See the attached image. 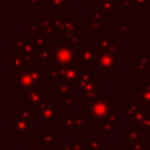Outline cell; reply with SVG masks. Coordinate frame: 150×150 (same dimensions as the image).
<instances>
[{
	"instance_id": "44dd1931",
	"label": "cell",
	"mask_w": 150,
	"mask_h": 150,
	"mask_svg": "<svg viewBox=\"0 0 150 150\" xmlns=\"http://www.w3.org/2000/svg\"><path fill=\"white\" fill-rule=\"evenodd\" d=\"M81 33H82V27L81 26H76L75 32L70 36L66 38V42L64 43L68 45L69 47L74 48V49L81 47Z\"/></svg>"
},
{
	"instance_id": "60d3db41",
	"label": "cell",
	"mask_w": 150,
	"mask_h": 150,
	"mask_svg": "<svg viewBox=\"0 0 150 150\" xmlns=\"http://www.w3.org/2000/svg\"><path fill=\"white\" fill-rule=\"evenodd\" d=\"M27 26H28V35L27 36H32L40 32V27H39V23L36 20H29L27 22Z\"/></svg>"
},
{
	"instance_id": "8d00e7d4",
	"label": "cell",
	"mask_w": 150,
	"mask_h": 150,
	"mask_svg": "<svg viewBox=\"0 0 150 150\" xmlns=\"http://www.w3.org/2000/svg\"><path fill=\"white\" fill-rule=\"evenodd\" d=\"M131 11H145V7L150 5V0H130Z\"/></svg>"
},
{
	"instance_id": "681fc988",
	"label": "cell",
	"mask_w": 150,
	"mask_h": 150,
	"mask_svg": "<svg viewBox=\"0 0 150 150\" xmlns=\"http://www.w3.org/2000/svg\"><path fill=\"white\" fill-rule=\"evenodd\" d=\"M144 25H145L146 27H149V28H150V16H148V18L145 19V21H144Z\"/></svg>"
},
{
	"instance_id": "7402d4cb",
	"label": "cell",
	"mask_w": 150,
	"mask_h": 150,
	"mask_svg": "<svg viewBox=\"0 0 150 150\" xmlns=\"http://www.w3.org/2000/svg\"><path fill=\"white\" fill-rule=\"evenodd\" d=\"M35 59L39 64H48L53 59V52L49 48H39L35 54Z\"/></svg>"
},
{
	"instance_id": "d4e9b609",
	"label": "cell",
	"mask_w": 150,
	"mask_h": 150,
	"mask_svg": "<svg viewBox=\"0 0 150 150\" xmlns=\"http://www.w3.org/2000/svg\"><path fill=\"white\" fill-rule=\"evenodd\" d=\"M103 95V86L102 84H97L95 89H93L91 91H88V93H81V100L82 101H90V100H94L98 96Z\"/></svg>"
},
{
	"instance_id": "b9f144b4",
	"label": "cell",
	"mask_w": 150,
	"mask_h": 150,
	"mask_svg": "<svg viewBox=\"0 0 150 150\" xmlns=\"http://www.w3.org/2000/svg\"><path fill=\"white\" fill-rule=\"evenodd\" d=\"M104 52L118 59V54H120V42L114 41V42H112V43H111V45H110V46H109Z\"/></svg>"
},
{
	"instance_id": "30bf717a",
	"label": "cell",
	"mask_w": 150,
	"mask_h": 150,
	"mask_svg": "<svg viewBox=\"0 0 150 150\" xmlns=\"http://www.w3.org/2000/svg\"><path fill=\"white\" fill-rule=\"evenodd\" d=\"M122 4V0H101L97 5V11L102 15L110 16L114 14L115 11L120 9V6Z\"/></svg>"
},
{
	"instance_id": "d6a6232c",
	"label": "cell",
	"mask_w": 150,
	"mask_h": 150,
	"mask_svg": "<svg viewBox=\"0 0 150 150\" xmlns=\"http://www.w3.org/2000/svg\"><path fill=\"white\" fill-rule=\"evenodd\" d=\"M114 36H97L96 39V43H97V48L105 50L112 42H114Z\"/></svg>"
},
{
	"instance_id": "cb8c5ba5",
	"label": "cell",
	"mask_w": 150,
	"mask_h": 150,
	"mask_svg": "<svg viewBox=\"0 0 150 150\" xmlns=\"http://www.w3.org/2000/svg\"><path fill=\"white\" fill-rule=\"evenodd\" d=\"M75 29H76V25H75V22L73 21V19L70 18V19H68L64 23H63V26H62V28L60 29V35L62 36V38H68V36H70L74 32H75Z\"/></svg>"
},
{
	"instance_id": "f5cc1de1",
	"label": "cell",
	"mask_w": 150,
	"mask_h": 150,
	"mask_svg": "<svg viewBox=\"0 0 150 150\" xmlns=\"http://www.w3.org/2000/svg\"><path fill=\"white\" fill-rule=\"evenodd\" d=\"M47 1H48V4H49V1H50V0H47Z\"/></svg>"
},
{
	"instance_id": "484cf974",
	"label": "cell",
	"mask_w": 150,
	"mask_h": 150,
	"mask_svg": "<svg viewBox=\"0 0 150 150\" xmlns=\"http://www.w3.org/2000/svg\"><path fill=\"white\" fill-rule=\"evenodd\" d=\"M60 104L66 109V111H70L73 107L76 105V96L75 95H64L60 96Z\"/></svg>"
},
{
	"instance_id": "e575fe53",
	"label": "cell",
	"mask_w": 150,
	"mask_h": 150,
	"mask_svg": "<svg viewBox=\"0 0 150 150\" xmlns=\"http://www.w3.org/2000/svg\"><path fill=\"white\" fill-rule=\"evenodd\" d=\"M46 80H60V73L56 67L53 68H42Z\"/></svg>"
},
{
	"instance_id": "7a4b0ae2",
	"label": "cell",
	"mask_w": 150,
	"mask_h": 150,
	"mask_svg": "<svg viewBox=\"0 0 150 150\" xmlns=\"http://www.w3.org/2000/svg\"><path fill=\"white\" fill-rule=\"evenodd\" d=\"M53 59L55 60V67H64L75 63L76 53L74 48L63 42L53 52Z\"/></svg>"
},
{
	"instance_id": "f907efd6",
	"label": "cell",
	"mask_w": 150,
	"mask_h": 150,
	"mask_svg": "<svg viewBox=\"0 0 150 150\" xmlns=\"http://www.w3.org/2000/svg\"><path fill=\"white\" fill-rule=\"evenodd\" d=\"M144 13H145V16H146V18H148V16H150V7H149L148 9H145V11H144Z\"/></svg>"
},
{
	"instance_id": "7c38bea8",
	"label": "cell",
	"mask_w": 150,
	"mask_h": 150,
	"mask_svg": "<svg viewBox=\"0 0 150 150\" xmlns=\"http://www.w3.org/2000/svg\"><path fill=\"white\" fill-rule=\"evenodd\" d=\"M45 91L36 89V90H29V91H23V100L29 102V105L33 110H36L39 104L43 101Z\"/></svg>"
},
{
	"instance_id": "1f68e13d",
	"label": "cell",
	"mask_w": 150,
	"mask_h": 150,
	"mask_svg": "<svg viewBox=\"0 0 150 150\" xmlns=\"http://www.w3.org/2000/svg\"><path fill=\"white\" fill-rule=\"evenodd\" d=\"M130 35V22L128 20L118 21V36L125 38Z\"/></svg>"
},
{
	"instance_id": "4dcf8cb0",
	"label": "cell",
	"mask_w": 150,
	"mask_h": 150,
	"mask_svg": "<svg viewBox=\"0 0 150 150\" xmlns=\"http://www.w3.org/2000/svg\"><path fill=\"white\" fill-rule=\"evenodd\" d=\"M71 4V0H50L49 4H48V7L50 11H54V9H66V6L70 5Z\"/></svg>"
},
{
	"instance_id": "74e56055",
	"label": "cell",
	"mask_w": 150,
	"mask_h": 150,
	"mask_svg": "<svg viewBox=\"0 0 150 150\" xmlns=\"http://www.w3.org/2000/svg\"><path fill=\"white\" fill-rule=\"evenodd\" d=\"M86 29L88 32H102L103 26H102V22H97L94 20H87L86 21Z\"/></svg>"
},
{
	"instance_id": "816d5d0a",
	"label": "cell",
	"mask_w": 150,
	"mask_h": 150,
	"mask_svg": "<svg viewBox=\"0 0 150 150\" xmlns=\"http://www.w3.org/2000/svg\"><path fill=\"white\" fill-rule=\"evenodd\" d=\"M90 1H91V4H93V5H96V6H97V5H98V2H100L101 0H90Z\"/></svg>"
},
{
	"instance_id": "ffe728a7",
	"label": "cell",
	"mask_w": 150,
	"mask_h": 150,
	"mask_svg": "<svg viewBox=\"0 0 150 150\" xmlns=\"http://www.w3.org/2000/svg\"><path fill=\"white\" fill-rule=\"evenodd\" d=\"M30 39V41L36 46V48H49L50 46V39L49 36L45 35L43 33L39 32L32 36H28Z\"/></svg>"
},
{
	"instance_id": "f1b7e54d",
	"label": "cell",
	"mask_w": 150,
	"mask_h": 150,
	"mask_svg": "<svg viewBox=\"0 0 150 150\" xmlns=\"http://www.w3.org/2000/svg\"><path fill=\"white\" fill-rule=\"evenodd\" d=\"M114 127L107 121V120H103V121H100L96 123V131L98 134H110L114 131Z\"/></svg>"
},
{
	"instance_id": "db71d44e",
	"label": "cell",
	"mask_w": 150,
	"mask_h": 150,
	"mask_svg": "<svg viewBox=\"0 0 150 150\" xmlns=\"http://www.w3.org/2000/svg\"><path fill=\"white\" fill-rule=\"evenodd\" d=\"M88 150H89V149H88Z\"/></svg>"
},
{
	"instance_id": "f546056e",
	"label": "cell",
	"mask_w": 150,
	"mask_h": 150,
	"mask_svg": "<svg viewBox=\"0 0 150 150\" xmlns=\"http://www.w3.org/2000/svg\"><path fill=\"white\" fill-rule=\"evenodd\" d=\"M70 90H71V86H69L64 82H60L59 84H55V87H54V93H55V95H59V96L69 95Z\"/></svg>"
},
{
	"instance_id": "ee69618b",
	"label": "cell",
	"mask_w": 150,
	"mask_h": 150,
	"mask_svg": "<svg viewBox=\"0 0 150 150\" xmlns=\"http://www.w3.org/2000/svg\"><path fill=\"white\" fill-rule=\"evenodd\" d=\"M98 84V82H97V80L96 79H94V77H91L89 81H88V83L84 86V88L81 90V93H88V91H91L93 89H95L96 88V86Z\"/></svg>"
},
{
	"instance_id": "ac0fdd59",
	"label": "cell",
	"mask_w": 150,
	"mask_h": 150,
	"mask_svg": "<svg viewBox=\"0 0 150 150\" xmlns=\"http://www.w3.org/2000/svg\"><path fill=\"white\" fill-rule=\"evenodd\" d=\"M60 124L61 127L66 130V132H77L80 134L82 131V129H80L74 120V116H64L60 118Z\"/></svg>"
},
{
	"instance_id": "ab89813d",
	"label": "cell",
	"mask_w": 150,
	"mask_h": 150,
	"mask_svg": "<svg viewBox=\"0 0 150 150\" xmlns=\"http://www.w3.org/2000/svg\"><path fill=\"white\" fill-rule=\"evenodd\" d=\"M74 120H75L76 125H77L80 129H82V128L86 127V124H87V117L83 116V115H82V111H80V110H77V111L75 112Z\"/></svg>"
},
{
	"instance_id": "d590c367",
	"label": "cell",
	"mask_w": 150,
	"mask_h": 150,
	"mask_svg": "<svg viewBox=\"0 0 150 150\" xmlns=\"http://www.w3.org/2000/svg\"><path fill=\"white\" fill-rule=\"evenodd\" d=\"M70 150H88L86 143H82V139L80 137H71L69 143Z\"/></svg>"
},
{
	"instance_id": "83f0119b",
	"label": "cell",
	"mask_w": 150,
	"mask_h": 150,
	"mask_svg": "<svg viewBox=\"0 0 150 150\" xmlns=\"http://www.w3.org/2000/svg\"><path fill=\"white\" fill-rule=\"evenodd\" d=\"M135 128H137V129H139V130H142L143 132H150V111H145V114H144V117L138 122V123H136L135 124Z\"/></svg>"
},
{
	"instance_id": "11a10c76",
	"label": "cell",
	"mask_w": 150,
	"mask_h": 150,
	"mask_svg": "<svg viewBox=\"0 0 150 150\" xmlns=\"http://www.w3.org/2000/svg\"><path fill=\"white\" fill-rule=\"evenodd\" d=\"M149 134H150V132H149Z\"/></svg>"
},
{
	"instance_id": "4316f807",
	"label": "cell",
	"mask_w": 150,
	"mask_h": 150,
	"mask_svg": "<svg viewBox=\"0 0 150 150\" xmlns=\"http://www.w3.org/2000/svg\"><path fill=\"white\" fill-rule=\"evenodd\" d=\"M84 143L89 150H103V139L101 137H87Z\"/></svg>"
},
{
	"instance_id": "5b68a950",
	"label": "cell",
	"mask_w": 150,
	"mask_h": 150,
	"mask_svg": "<svg viewBox=\"0 0 150 150\" xmlns=\"http://www.w3.org/2000/svg\"><path fill=\"white\" fill-rule=\"evenodd\" d=\"M117 57L105 53L104 50L101 52L100 57L96 63V71L97 74H112L118 68Z\"/></svg>"
},
{
	"instance_id": "5bb4252c",
	"label": "cell",
	"mask_w": 150,
	"mask_h": 150,
	"mask_svg": "<svg viewBox=\"0 0 150 150\" xmlns=\"http://www.w3.org/2000/svg\"><path fill=\"white\" fill-rule=\"evenodd\" d=\"M135 62V74H145L149 64H150V52H142L137 57L134 59Z\"/></svg>"
},
{
	"instance_id": "6da1fadb",
	"label": "cell",
	"mask_w": 150,
	"mask_h": 150,
	"mask_svg": "<svg viewBox=\"0 0 150 150\" xmlns=\"http://www.w3.org/2000/svg\"><path fill=\"white\" fill-rule=\"evenodd\" d=\"M86 117H89L93 122H100L108 117L114 107V101L108 95H101L94 100L87 101Z\"/></svg>"
},
{
	"instance_id": "3957f363",
	"label": "cell",
	"mask_w": 150,
	"mask_h": 150,
	"mask_svg": "<svg viewBox=\"0 0 150 150\" xmlns=\"http://www.w3.org/2000/svg\"><path fill=\"white\" fill-rule=\"evenodd\" d=\"M102 49L97 47H79L75 49L76 59L75 63L82 64V66H91L97 63V60L100 57Z\"/></svg>"
},
{
	"instance_id": "f6af8a7d",
	"label": "cell",
	"mask_w": 150,
	"mask_h": 150,
	"mask_svg": "<svg viewBox=\"0 0 150 150\" xmlns=\"http://www.w3.org/2000/svg\"><path fill=\"white\" fill-rule=\"evenodd\" d=\"M19 114L23 118H27V120L32 118V111L28 108H26V107H19Z\"/></svg>"
},
{
	"instance_id": "7bdbcfd3",
	"label": "cell",
	"mask_w": 150,
	"mask_h": 150,
	"mask_svg": "<svg viewBox=\"0 0 150 150\" xmlns=\"http://www.w3.org/2000/svg\"><path fill=\"white\" fill-rule=\"evenodd\" d=\"M40 139L46 142V146L54 148V136L49 131H46L45 134H40Z\"/></svg>"
},
{
	"instance_id": "277c9868",
	"label": "cell",
	"mask_w": 150,
	"mask_h": 150,
	"mask_svg": "<svg viewBox=\"0 0 150 150\" xmlns=\"http://www.w3.org/2000/svg\"><path fill=\"white\" fill-rule=\"evenodd\" d=\"M36 110L40 111L39 120L41 122H49V121L60 122V118H61L60 107L55 105V102L53 100H50V101H42L39 104Z\"/></svg>"
},
{
	"instance_id": "603a6c76",
	"label": "cell",
	"mask_w": 150,
	"mask_h": 150,
	"mask_svg": "<svg viewBox=\"0 0 150 150\" xmlns=\"http://www.w3.org/2000/svg\"><path fill=\"white\" fill-rule=\"evenodd\" d=\"M71 16L70 15H49L48 16V20L50 21V23L53 25V27L55 28L56 32H60V29L62 28L63 23L70 19Z\"/></svg>"
},
{
	"instance_id": "9a60e30c",
	"label": "cell",
	"mask_w": 150,
	"mask_h": 150,
	"mask_svg": "<svg viewBox=\"0 0 150 150\" xmlns=\"http://www.w3.org/2000/svg\"><path fill=\"white\" fill-rule=\"evenodd\" d=\"M123 104H124V114L129 117V120L134 118L139 111L145 110V107L139 105L134 100H124L123 101Z\"/></svg>"
},
{
	"instance_id": "ba28073f",
	"label": "cell",
	"mask_w": 150,
	"mask_h": 150,
	"mask_svg": "<svg viewBox=\"0 0 150 150\" xmlns=\"http://www.w3.org/2000/svg\"><path fill=\"white\" fill-rule=\"evenodd\" d=\"M123 142L125 144H130L134 142H141L145 144V132L137 128H123Z\"/></svg>"
},
{
	"instance_id": "836d02e7",
	"label": "cell",
	"mask_w": 150,
	"mask_h": 150,
	"mask_svg": "<svg viewBox=\"0 0 150 150\" xmlns=\"http://www.w3.org/2000/svg\"><path fill=\"white\" fill-rule=\"evenodd\" d=\"M22 4L27 6L29 11H38L41 5H48L47 0H22Z\"/></svg>"
},
{
	"instance_id": "d6986e66",
	"label": "cell",
	"mask_w": 150,
	"mask_h": 150,
	"mask_svg": "<svg viewBox=\"0 0 150 150\" xmlns=\"http://www.w3.org/2000/svg\"><path fill=\"white\" fill-rule=\"evenodd\" d=\"M28 71H29V75L32 76V79L34 80V82L40 86V84H43L45 83V75H43V70L42 68H40V64L34 62L32 64V68H28Z\"/></svg>"
},
{
	"instance_id": "8992f818",
	"label": "cell",
	"mask_w": 150,
	"mask_h": 150,
	"mask_svg": "<svg viewBox=\"0 0 150 150\" xmlns=\"http://www.w3.org/2000/svg\"><path fill=\"white\" fill-rule=\"evenodd\" d=\"M55 67V66H54ZM60 73V81L64 82L69 86L76 84L79 76H80V68L76 63L64 66V67H56Z\"/></svg>"
},
{
	"instance_id": "9c48e42d",
	"label": "cell",
	"mask_w": 150,
	"mask_h": 150,
	"mask_svg": "<svg viewBox=\"0 0 150 150\" xmlns=\"http://www.w3.org/2000/svg\"><path fill=\"white\" fill-rule=\"evenodd\" d=\"M18 87L22 89L23 91H29V90H36L39 89V86L34 82L32 76L29 75L28 69L21 71L18 74Z\"/></svg>"
},
{
	"instance_id": "2e32d148",
	"label": "cell",
	"mask_w": 150,
	"mask_h": 150,
	"mask_svg": "<svg viewBox=\"0 0 150 150\" xmlns=\"http://www.w3.org/2000/svg\"><path fill=\"white\" fill-rule=\"evenodd\" d=\"M28 64H26V62L22 60L21 54L18 52H13L12 53V73L14 75H18L19 73L28 69Z\"/></svg>"
},
{
	"instance_id": "8fae6325",
	"label": "cell",
	"mask_w": 150,
	"mask_h": 150,
	"mask_svg": "<svg viewBox=\"0 0 150 150\" xmlns=\"http://www.w3.org/2000/svg\"><path fill=\"white\" fill-rule=\"evenodd\" d=\"M134 101L143 107L150 105V84L144 83L139 86V88L134 91Z\"/></svg>"
},
{
	"instance_id": "f35d334b",
	"label": "cell",
	"mask_w": 150,
	"mask_h": 150,
	"mask_svg": "<svg viewBox=\"0 0 150 150\" xmlns=\"http://www.w3.org/2000/svg\"><path fill=\"white\" fill-rule=\"evenodd\" d=\"M114 128H118L120 127V111H117V110H115V111H111L109 115H108V117L105 118Z\"/></svg>"
},
{
	"instance_id": "4fadbf2b",
	"label": "cell",
	"mask_w": 150,
	"mask_h": 150,
	"mask_svg": "<svg viewBox=\"0 0 150 150\" xmlns=\"http://www.w3.org/2000/svg\"><path fill=\"white\" fill-rule=\"evenodd\" d=\"M77 64V63H76ZM79 68H80V76H79V80L75 84V88L76 90H82L84 88V86L88 83V81L93 77V67L91 66H82V64H77Z\"/></svg>"
},
{
	"instance_id": "52a82bcc",
	"label": "cell",
	"mask_w": 150,
	"mask_h": 150,
	"mask_svg": "<svg viewBox=\"0 0 150 150\" xmlns=\"http://www.w3.org/2000/svg\"><path fill=\"white\" fill-rule=\"evenodd\" d=\"M12 45L13 47H15V52L20 53V54H29L33 55L35 59V54L38 52L39 48H36V46L30 41V39L28 36H23V38H16L13 36L12 38Z\"/></svg>"
},
{
	"instance_id": "c3c4849f",
	"label": "cell",
	"mask_w": 150,
	"mask_h": 150,
	"mask_svg": "<svg viewBox=\"0 0 150 150\" xmlns=\"http://www.w3.org/2000/svg\"><path fill=\"white\" fill-rule=\"evenodd\" d=\"M144 75H145V84H150V64H149Z\"/></svg>"
},
{
	"instance_id": "e0dca14e",
	"label": "cell",
	"mask_w": 150,
	"mask_h": 150,
	"mask_svg": "<svg viewBox=\"0 0 150 150\" xmlns=\"http://www.w3.org/2000/svg\"><path fill=\"white\" fill-rule=\"evenodd\" d=\"M38 23L40 27V32L43 33L47 36H52L56 33L55 28L53 27V25L50 23V21L48 20V16H43V15H39L38 16Z\"/></svg>"
},
{
	"instance_id": "7dc6e473",
	"label": "cell",
	"mask_w": 150,
	"mask_h": 150,
	"mask_svg": "<svg viewBox=\"0 0 150 150\" xmlns=\"http://www.w3.org/2000/svg\"><path fill=\"white\" fill-rule=\"evenodd\" d=\"M91 20L94 21H97V22H102V19H103V15L97 11V9H93L91 11Z\"/></svg>"
},
{
	"instance_id": "bcb514c9",
	"label": "cell",
	"mask_w": 150,
	"mask_h": 150,
	"mask_svg": "<svg viewBox=\"0 0 150 150\" xmlns=\"http://www.w3.org/2000/svg\"><path fill=\"white\" fill-rule=\"evenodd\" d=\"M129 150H145L144 149V143L141 142H134L129 144Z\"/></svg>"
}]
</instances>
